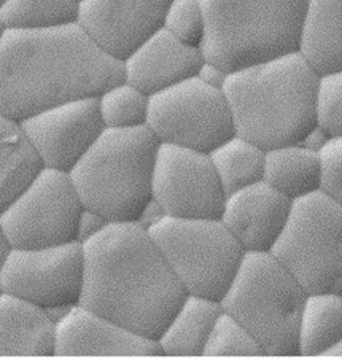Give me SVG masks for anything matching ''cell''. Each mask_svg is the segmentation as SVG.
Returning a JSON list of instances; mask_svg holds the SVG:
<instances>
[{
	"mask_svg": "<svg viewBox=\"0 0 342 361\" xmlns=\"http://www.w3.org/2000/svg\"><path fill=\"white\" fill-rule=\"evenodd\" d=\"M80 304L140 336L158 339L186 291L139 221L107 223L86 239Z\"/></svg>",
	"mask_w": 342,
	"mask_h": 361,
	"instance_id": "obj_2",
	"label": "cell"
},
{
	"mask_svg": "<svg viewBox=\"0 0 342 361\" xmlns=\"http://www.w3.org/2000/svg\"><path fill=\"white\" fill-rule=\"evenodd\" d=\"M226 192L209 153L159 143L153 201L173 219H220Z\"/></svg>",
	"mask_w": 342,
	"mask_h": 361,
	"instance_id": "obj_12",
	"label": "cell"
},
{
	"mask_svg": "<svg viewBox=\"0 0 342 361\" xmlns=\"http://www.w3.org/2000/svg\"><path fill=\"white\" fill-rule=\"evenodd\" d=\"M54 357H163L157 339L77 304L56 320Z\"/></svg>",
	"mask_w": 342,
	"mask_h": 361,
	"instance_id": "obj_14",
	"label": "cell"
},
{
	"mask_svg": "<svg viewBox=\"0 0 342 361\" xmlns=\"http://www.w3.org/2000/svg\"><path fill=\"white\" fill-rule=\"evenodd\" d=\"M322 357H338L342 358V338L334 342V344L329 345L325 352H323Z\"/></svg>",
	"mask_w": 342,
	"mask_h": 361,
	"instance_id": "obj_34",
	"label": "cell"
},
{
	"mask_svg": "<svg viewBox=\"0 0 342 361\" xmlns=\"http://www.w3.org/2000/svg\"><path fill=\"white\" fill-rule=\"evenodd\" d=\"M291 204L261 180L226 195L220 220L245 253H271L287 225Z\"/></svg>",
	"mask_w": 342,
	"mask_h": 361,
	"instance_id": "obj_16",
	"label": "cell"
},
{
	"mask_svg": "<svg viewBox=\"0 0 342 361\" xmlns=\"http://www.w3.org/2000/svg\"><path fill=\"white\" fill-rule=\"evenodd\" d=\"M147 229L186 295L223 300L245 252L220 219L164 215Z\"/></svg>",
	"mask_w": 342,
	"mask_h": 361,
	"instance_id": "obj_7",
	"label": "cell"
},
{
	"mask_svg": "<svg viewBox=\"0 0 342 361\" xmlns=\"http://www.w3.org/2000/svg\"><path fill=\"white\" fill-rule=\"evenodd\" d=\"M42 167L23 124L0 115V214L21 195Z\"/></svg>",
	"mask_w": 342,
	"mask_h": 361,
	"instance_id": "obj_22",
	"label": "cell"
},
{
	"mask_svg": "<svg viewBox=\"0 0 342 361\" xmlns=\"http://www.w3.org/2000/svg\"><path fill=\"white\" fill-rule=\"evenodd\" d=\"M163 27L185 45L201 48L205 35V16L201 0H172Z\"/></svg>",
	"mask_w": 342,
	"mask_h": 361,
	"instance_id": "obj_28",
	"label": "cell"
},
{
	"mask_svg": "<svg viewBox=\"0 0 342 361\" xmlns=\"http://www.w3.org/2000/svg\"><path fill=\"white\" fill-rule=\"evenodd\" d=\"M202 357H264V353L244 325L221 309Z\"/></svg>",
	"mask_w": 342,
	"mask_h": 361,
	"instance_id": "obj_27",
	"label": "cell"
},
{
	"mask_svg": "<svg viewBox=\"0 0 342 361\" xmlns=\"http://www.w3.org/2000/svg\"><path fill=\"white\" fill-rule=\"evenodd\" d=\"M298 53L319 75L342 71V0H309Z\"/></svg>",
	"mask_w": 342,
	"mask_h": 361,
	"instance_id": "obj_19",
	"label": "cell"
},
{
	"mask_svg": "<svg viewBox=\"0 0 342 361\" xmlns=\"http://www.w3.org/2000/svg\"><path fill=\"white\" fill-rule=\"evenodd\" d=\"M54 341L51 314L0 291V357H54Z\"/></svg>",
	"mask_w": 342,
	"mask_h": 361,
	"instance_id": "obj_18",
	"label": "cell"
},
{
	"mask_svg": "<svg viewBox=\"0 0 342 361\" xmlns=\"http://www.w3.org/2000/svg\"><path fill=\"white\" fill-rule=\"evenodd\" d=\"M320 157L323 164L322 190L342 204V137L329 139Z\"/></svg>",
	"mask_w": 342,
	"mask_h": 361,
	"instance_id": "obj_30",
	"label": "cell"
},
{
	"mask_svg": "<svg viewBox=\"0 0 342 361\" xmlns=\"http://www.w3.org/2000/svg\"><path fill=\"white\" fill-rule=\"evenodd\" d=\"M147 128L159 143L212 153L236 134L225 91L197 77L150 96Z\"/></svg>",
	"mask_w": 342,
	"mask_h": 361,
	"instance_id": "obj_10",
	"label": "cell"
},
{
	"mask_svg": "<svg viewBox=\"0 0 342 361\" xmlns=\"http://www.w3.org/2000/svg\"><path fill=\"white\" fill-rule=\"evenodd\" d=\"M329 139H331V137H329L325 130H323L320 126H315L309 130L306 137H304L301 145L309 148V150L320 153L329 142Z\"/></svg>",
	"mask_w": 342,
	"mask_h": 361,
	"instance_id": "obj_33",
	"label": "cell"
},
{
	"mask_svg": "<svg viewBox=\"0 0 342 361\" xmlns=\"http://www.w3.org/2000/svg\"><path fill=\"white\" fill-rule=\"evenodd\" d=\"M21 124L42 166L62 172H71L105 130L97 97L56 105Z\"/></svg>",
	"mask_w": 342,
	"mask_h": 361,
	"instance_id": "obj_13",
	"label": "cell"
},
{
	"mask_svg": "<svg viewBox=\"0 0 342 361\" xmlns=\"http://www.w3.org/2000/svg\"><path fill=\"white\" fill-rule=\"evenodd\" d=\"M264 182L291 201L322 190L323 164L320 153L301 143L266 150Z\"/></svg>",
	"mask_w": 342,
	"mask_h": 361,
	"instance_id": "obj_21",
	"label": "cell"
},
{
	"mask_svg": "<svg viewBox=\"0 0 342 361\" xmlns=\"http://www.w3.org/2000/svg\"><path fill=\"white\" fill-rule=\"evenodd\" d=\"M10 250V244L7 238H5L4 234V229H2V225H0V264H2V261L5 258V255H7V252Z\"/></svg>",
	"mask_w": 342,
	"mask_h": 361,
	"instance_id": "obj_35",
	"label": "cell"
},
{
	"mask_svg": "<svg viewBox=\"0 0 342 361\" xmlns=\"http://www.w3.org/2000/svg\"><path fill=\"white\" fill-rule=\"evenodd\" d=\"M319 78L300 53L229 73L223 91L236 134L264 150L301 143L317 126Z\"/></svg>",
	"mask_w": 342,
	"mask_h": 361,
	"instance_id": "obj_3",
	"label": "cell"
},
{
	"mask_svg": "<svg viewBox=\"0 0 342 361\" xmlns=\"http://www.w3.org/2000/svg\"><path fill=\"white\" fill-rule=\"evenodd\" d=\"M307 291L272 253H245L220 301L263 348L264 357H298V328Z\"/></svg>",
	"mask_w": 342,
	"mask_h": 361,
	"instance_id": "obj_6",
	"label": "cell"
},
{
	"mask_svg": "<svg viewBox=\"0 0 342 361\" xmlns=\"http://www.w3.org/2000/svg\"><path fill=\"white\" fill-rule=\"evenodd\" d=\"M271 253L307 295H342V204L323 190L295 199Z\"/></svg>",
	"mask_w": 342,
	"mask_h": 361,
	"instance_id": "obj_8",
	"label": "cell"
},
{
	"mask_svg": "<svg viewBox=\"0 0 342 361\" xmlns=\"http://www.w3.org/2000/svg\"><path fill=\"white\" fill-rule=\"evenodd\" d=\"M78 0H2L0 20L7 29H49L78 21Z\"/></svg>",
	"mask_w": 342,
	"mask_h": 361,
	"instance_id": "obj_25",
	"label": "cell"
},
{
	"mask_svg": "<svg viewBox=\"0 0 342 361\" xmlns=\"http://www.w3.org/2000/svg\"><path fill=\"white\" fill-rule=\"evenodd\" d=\"M317 126L331 139L342 137V71L325 73L319 78Z\"/></svg>",
	"mask_w": 342,
	"mask_h": 361,
	"instance_id": "obj_29",
	"label": "cell"
},
{
	"mask_svg": "<svg viewBox=\"0 0 342 361\" xmlns=\"http://www.w3.org/2000/svg\"><path fill=\"white\" fill-rule=\"evenodd\" d=\"M107 223L109 221L102 219V216L96 214V212L85 209L82 214V219H80V225H78V240L85 242L86 239L92 238V235L101 231V229L107 225Z\"/></svg>",
	"mask_w": 342,
	"mask_h": 361,
	"instance_id": "obj_32",
	"label": "cell"
},
{
	"mask_svg": "<svg viewBox=\"0 0 342 361\" xmlns=\"http://www.w3.org/2000/svg\"><path fill=\"white\" fill-rule=\"evenodd\" d=\"M83 210L71 173L42 167L21 195L0 214V225L10 247L64 245L78 240Z\"/></svg>",
	"mask_w": 342,
	"mask_h": 361,
	"instance_id": "obj_9",
	"label": "cell"
},
{
	"mask_svg": "<svg viewBox=\"0 0 342 361\" xmlns=\"http://www.w3.org/2000/svg\"><path fill=\"white\" fill-rule=\"evenodd\" d=\"M202 62L201 48L185 45L161 27L123 61L124 80L147 96H153L196 77Z\"/></svg>",
	"mask_w": 342,
	"mask_h": 361,
	"instance_id": "obj_17",
	"label": "cell"
},
{
	"mask_svg": "<svg viewBox=\"0 0 342 361\" xmlns=\"http://www.w3.org/2000/svg\"><path fill=\"white\" fill-rule=\"evenodd\" d=\"M5 30H7V26H5L4 21L0 20V40L4 39V34H5Z\"/></svg>",
	"mask_w": 342,
	"mask_h": 361,
	"instance_id": "obj_36",
	"label": "cell"
},
{
	"mask_svg": "<svg viewBox=\"0 0 342 361\" xmlns=\"http://www.w3.org/2000/svg\"><path fill=\"white\" fill-rule=\"evenodd\" d=\"M159 140L147 126L105 128L68 172L83 207L109 223L142 219L153 201V172Z\"/></svg>",
	"mask_w": 342,
	"mask_h": 361,
	"instance_id": "obj_4",
	"label": "cell"
},
{
	"mask_svg": "<svg viewBox=\"0 0 342 361\" xmlns=\"http://www.w3.org/2000/svg\"><path fill=\"white\" fill-rule=\"evenodd\" d=\"M172 0H82L78 23L109 54L124 61L163 27Z\"/></svg>",
	"mask_w": 342,
	"mask_h": 361,
	"instance_id": "obj_15",
	"label": "cell"
},
{
	"mask_svg": "<svg viewBox=\"0 0 342 361\" xmlns=\"http://www.w3.org/2000/svg\"><path fill=\"white\" fill-rule=\"evenodd\" d=\"M85 279L82 242L40 248H15L0 264V291L45 309L66 312L80 304Z\"/></svg>",
	"mask_w": 342,
	"mask_h": 361,
	"instance_id": "obj_11",
	"label": "cell"
},
{
	"mask_svg": "<svg viewBox=\"0 0 342 361\" xmlns=\"http://www.w3.org/2000/svg\"><path fill=\"white\" fill-rule=\"evenodd\" d=\"M124 80L121 59L80 26L7 29L0 40V115L23 123L40 111L99 97Z\"/></svg>",
	"mask_w": 342,
	"mask_h": 361,
	"instance_id": "obj_1",
	"label": "cell"
},
{
	"mask_svg": "<svg viewBox=\"0 0 342 361\" xmlns=\"http://www.w3.org/2000/svg\"><path fill=\"white\" fill-rule=\"evenodd\" d=\"M209 154L226 195L261 182L264 177L266 150L238 134Z\"/></svg>",
	"mask_w": 342,
	"mask_h": 361,
	"instance_id": "obj_24",
	"label": "cell"
},
{
	"mask_svg": "<svg viewBox=\"0 0 342 361\" xmlns=\"http://www.w3.org/2000/svg\"><path fill=\"white\" fill-rule=\"evenodd\" d=\"M78 2H82V0H78Z\"/></svg>",
	"mask_w": 342,
	"mask_h": 361,
	"instance_id": "obj_37",
	"label": "cell"
},
{
	"mask_svg": "<svg viewBox=\"0 0 342 361\" xmlns=\"http://www.w3.org/2000/svg\"><path fill=\"white\" fill-rule=\"evenodd\" d=\"M97 101L105 128L130 129L147 126L150 96L137 90L126 80L104 91Z\"/></svg>",
	"mask_w": 342,
	"mask_h": 361,
	"instance_id": "obj_26",
	"label": "cell"
},
{
	"mask_svg": "<svg viewBox=\"0 0 342 361\" xmlns=\"http://www.w3.org/2000/svg\"><path fill=\"white\" fill-rule=\"evenodd\" d=\"M220 312V301L186 295L157 339L163 357H202Z\"/></svg>",
	"mask_w": 342,
	"mask_h": 361,
	"instance_id": "obj_20",
	"label": "cell"
},
{
	"mask_svg": "<svg viewBox=\"0 0 342 361\" xmlns=\"http://www.w3.org/2000/svg\"><path fill=\"white\" fill-rule=\"evenodd\" d=\"M0 2H2V0H0Z\"/></svg>",
	"mask_w": 342,
	"mask_h": 361,
	"instance_id": "obj_38",
	"label": "cell"
},
{
	"mask_svg": "<svg viewBox=\"0 0 342 361\" xmlns=\"http://www.w3.org/2000/svg\"><path fill=\"white\" fill-rule=\"evenodd\" d=\"M228 75L229 73L225 71V68H221L216 64H214V62H209V61H204L201 67L197 68V73H196V77L201 80V82L216 90H223Z\"/></svg>",
	"mask_w": 342,
	"mask_h": 361,
	"instance_id": "obj_31",
	"label": "cell"
},
{
	"mask_svg": "<svg viewBox=\"0 0 342 361\" xmlns=\"http://www.w3.org/2000/svg\"><path fill=\"white\" fill-rule=\"evenodd\" d=\"M204 61L228 73L298 53L309 0H201Z\"/></svg>",
	"mask_w": 342,
	"mask_h": 361,
	"instance_id": "obj_5",
	"label": "cell"
},
{
	"mask_svg": "<svg viewBox=\"0 0 342 361\" xmlns=\"http://www.w3.org/2000/svg\"><path fill=\"white\" fill-rule=\"evenodd\" d=\"M341 338L342 295H307L298 328V357H322Z\"/></svg>",
	"mask_w": 342,
	"mask_h": 361,
	"instance_id": "obj_23",
	"label": "cell"
}]
</instances>
